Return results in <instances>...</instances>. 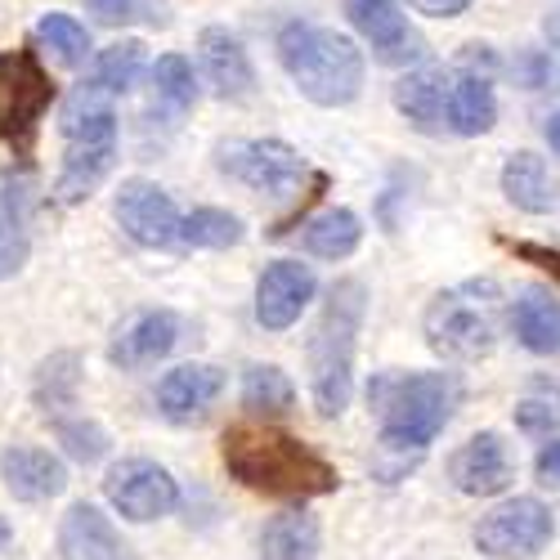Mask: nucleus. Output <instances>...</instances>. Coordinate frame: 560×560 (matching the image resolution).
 Here are the masks:
<instances>
[{
	"label": "nucleus",
	"instance_id": "1",
	"mask_svg": "<svg viewBox=\"0 0 560 560\" xmlns=\"http://www.w3.org/2000/svg\"><path fill=\"white\" fill-rule=\"evenodd\" d=\"M220 457L233 480L265 498H323V493H337L341 485L337 466L323 453H314L305 440L288 431L260 427V422H233L220 440Z\"/></svg>",
	"mask_w": 560,
	"mask_h": 560
},
{
	"label": "nucleus",
	"instance_id": "2",
	"mask_svg": "<svg viewBox=\"0 0 560 560\" xmlns=\"http://www.w3.org/2000/svg\"><path fill=\"white\" fill-rule=\"evenodd\" d=\"M278 63L318 108H346L363 90V50L337 27L288 23L278 32Z\"/></svg>",
	"mask_w": 560,
	"mask_h": 560
},
{
	"label": "nucleus",
	"instance_id": "3",
	"mask_svg": "<svg viewBox=\"0 0 560 560\" xmlns=\"http://www.w3.org/2000/svg\"><path fill=\"white\" fill-rule=\"evenodd\" d=\"M363 310H368V292L359 278L332 283L328 301H323L318 328L310 337V390H314V408L323 417H341L350 408L354 346H359V328H363Z\"/></svg>",
	"mask_w": 560,
	"mask_h": 560
},
{
	"label": "nucleus",
	"instance_id": "4",
	"mask_svg": "<svg viewBox=\"0 0 560 560\" xmlns=\"http://www.w3.org/2000/svg\"><path fill=\"white\" fill-rule=\"evenodd\" d=\"M372 408L382 412V448L386 453H427L435 435L448 427L457 386L448 372H399L368 386Z\"/></svg>",
	"mask_w": 560,
	"mask_h": 560
},
{
	"label": "nucleus",
	"instance_id": "5",
	"mask_svg": "<svg viewBox=\"0 0 560 560\" xmlns=\"http://www.w3.org/2000/svg\"><path fill=\"white\" fill-rule=\"evenodd\" d=\"M493 288H485L489 296ZM480 296V288H457L440 292L427 310V341L444 359H480L493 350L498 328H493V310Z\"/></svg>",
	"mask_w": 560,
	"mask_h": 560
},
{
	"label": "nucleus",
	"instance_id": "6",
	"mask_svg": "<svg viewBox=\"0 0 560 560\" xmlns=\"http://www.w3.org/2000/svg\"><path fill=\"white\" fill-rule=\"evenodd\" d=\"M556 538V516L538 498H511L476 525V547L489 560H534Z\"/></svg>",
	"mask_w": 560,
	"mask_h": 560
},
{
	"label": "nucleus",
	"instance_id": "7",
	"mask_svg": "<svg viewBox=\"0 0 560 560\" xmlns=\"http://www.w3.org/2000/svg\"><path fill=\"white\" fill-rule=\"evenodd\" d=\"M104 493L108 502L121 511L126 521L135 525H149V521H162L175 511L179 502V485L171 480V471L153 457H121L108 466L104 476Z\"/></svg>",
	"mask_w": 560,
	"mask_h": 560
},
{
	"label": "nucleus",
	"instance_id": "8",
	"mask_svg": "<svg viewBox=\"0 0 560 560\" xmlns=\"http://www.w3.org/2000/svg\"><path fill=\"white\" fill-rule=\"evenodd\" d=\"M50 104L55 81L40 68L36 50H14L0 59V139H27Z\"/></svg>",
	"mask_w": 560,
	"mask_h": 560
},
{
	"label": "nucleus",
	"instance_id": "9",
	"mask_svg": "<svg viewBox=\"0 0 560 560\" xmlns=\"http://www.w3.org/2000/svg\"><path fill=\"white\" fill-rule=\"evenodd\" d=\"M220 171L243 179L247 189L256 194H269V198H283L292 194L301 175H305V162L292 144L283 139H243V144H224L220 149Z\"/></svg>",
	"mask_w": 560,
	"mask_h": 560
},
{
	"label": "nucleus",
	"instance_id": "10",
	"mask_svg": "<svg viewBox=\"0 0 560 560\" xmlns=\"http://www.w3.org/2000/svg\"><path fill=\"white\" fill-rule=\"evenodd\" d=\"M113 211H117L121 233L130 243H139V247L162 252V247L179 243V211H175L171 194L162 189V184H153V179H126L117 189Z\"/></svg>",
	"mask_w": 560,
	"mask_h": 560
},
{
	"label": "nucleus",
	"instance_id": "11",
	"mask_svg": "<svg viewBox=\"0 0 560 560\" xmlns=\"http://www.w3.org/2000/svg\"><path fill=\"white\" fill-rule=\"evenodd\" d=\"M314 292H318V283H314L310 265H301V260L265 265V273L256 278V323L265 332H288L305 314V305L314 301Z\"/></svg>",
	"mask_w": 560,
	"mask_h": 560
},
{
	"label": "nucleus",
	"instance_id": "12",
	"mask_svg": "<svg viewBox=\"0 0 560 560\" xmlns=\"http://www.w3.org/2000/svg\"><path fill=\"white\" fill-rule=\"evenodd\" d=\"M448 476L462 493L498 498V493L511 489V480H516V453H511V444L498 431H480L453 453Z\"/></svg>",
	"mask_w": 560,
	"mask_h": 560
},
{
	"label": "nucleus",
	"instance_id": "13",
	"mask_svg": "<svg viewBox=\"0 0 560 560\" xmlns=\"http://www.w3.org/2000/svg\"><path fill=\"white\" fill-rule=\"evenodd\" d=\"M346 19L354 23V32L363 40H372V50H377L386 63L422 55V36L408 27L399 0H346Z\"/></svg>",
	"mask_w": 560,
	"mask_h": 560
},
{
	"label": "nucleus",
	"instance_id": "14",
	"mask_svg": "<svg viewBox=\"0 0 560 560\" xmlns=\"http://www.w3.org/2000/svg\"><path fill=\"white\" fill-rule=\"evenodd\" d=\"M198 55L207 68V81L215 85V95L229 104H247L256 95V68L243 50V40L229 27H202L198 36Z\"/></svg>",
	"mask_w": 560,
	"mask_h": 560
},
{
	"label": "nucleus",
	"instance_id": "15",
	"mask_svg": "<svg viewBox=\"0 0 560 560\" xmlns=\"http://www.w3.org/2000/svg\"><path fill=\"white\" fill-rule=\"evenodd\" d=\"M175 341H179V318L171 310H139L117 328L108 359L117 368H149V363L166 359L175 350Z\"/></svg>",
	"mask_w": 560,
	"mask_h": 560
},
{
	"label": "nucleus",
	"instance_id": "16",
	"mask_svg": "<svg viewBox=\"0 0 560 560\" xmlns=\"http://www.w3.org/2000/svg\"><path fill=\"white\" fill-rule=\"evenodd\" d=\"M224 395V372L215 363H179L158 382V408L171 422H198Z\"/></svg>",
	"mask_w": 560,
	"mask_h": 560
},
{
	"label": "nucleus",
	"instance_id": "17",
	"mask_svg": "<svg viewBox=\"0 0 560 560\" xmlns=\"http://www.w3.org/2000/svg\"><path fill=\"white\" fill-rule=\"evenodd\" d=\"M59 556L63 560H135L121 534L100 506L72 502L59 521Z\"/></svg>",
	"mask_w": 560,
	"mask_h": 560
},
{
	"label": "nucleus",
	"instance_id": "18",
	"mask_svg": "<svg viewBox=\"0 0 560 560\" xmlns=\"http://www.w3.org/2000/svg\"><path fill=\"white\" fill-rule=\"evenodd\" d=\"M0 480L19 502H45V498H59L68 489V466L45 453V448H27L14 444L0 453Z\"/></svg>",
	"mask_w": 560,
	"mask_h": 560
},
{
	"label": "nucleus",
	"instance_id": "19",
	"mask_svg": "<svg viewBox=\"0 0 560 560\" xmlns=\"http://www.w3.org/2000/svg\"><path fill=\"white\" fill-rule=\"evenodd\" d=\"M113 158H117V139H68V158L55 179L59 202H68V207L85 202L113 171Z\"/></svg>",
	"mask_w": 560,
	"mask_h": 560
},
{
	"label": "nucleus",
	"instance_id": "20",
	"mask_svg": "<svg viewBox=\"0 0 560 560\" xmlns=\"http://www.w3.org/2000/svg\"><path fill=\"white\" fill-rule=\"evenodd\" d=\"M502 194L511 207H521L529 215H551L560 207V184L551 179L547 162L525 149L502 162Z\"/></svg>",
	"mask_w": 560,
	"mask_h": 560
},
{
	"label": "nucleus",
	"instance_id": "21",
	"mask_svg": "<svg viewBox=\"0 0 560 560\" xmlns=\"http://www.w3.org/2000/svg\"><path fill=\"white\" fill-rule=\"evenodd\" d=\"M444 113H448V126L466 139L476 135H489L493 121H498V95H493V81L480 77V72H457L448 81V100H444Z\"/></svg>",
	"mask_w": 560,
	"mask_h": 560
},
{
	"label": "nucleus",
	"instance_id": "22",
	"mask_svg": "<svg viewBox=\"0 0 560 560\" xmlns=\"http://www.w3.org/2000/svg\"><path fill=\"white\" fill-rule=\"evenodd\" d=\"M511 328L529 354H560V296L542 288H525L511 305Z\"/></svg>",
	"mask_w": 560,
	"mask_h": 560
},
{
	"label": "nucleus",
	"instance_id": "23",
	"mask_svg": "<svg viewBox=\"0 0 560 560\" xmlns=\"http://www.w3.org/2000/svg\"><path fill=\"white\" fill-rule=\"evenodd\" d=\"M444 85L448 81L440 68H417L395 81V108L422 135H435V130H444V100H448Z\"/></svg>",
	"mask_w": 560,
	"mask_h": 560
},
{
	"label": "nucleus",
	"instance_id": "24",
	"mask_svg": "<svg viewBox=\"0 0 560 560\" xmlns=\"http://www.w3.org/2000/svg\"><path fill=\"white\" fill-rule=\"evenodd\" d=\"M359 243H363V220L350 207H332L301 229V247L318 260H346L359 252Z\"/></svg>",
	"mask_w": 560,
	"mask_h": 560
},
{
	"label": "nucleus",
	"instance_id": "25",
	"mask_svg": "<svg viewBox=\"0 0 560 560\" xmlns=\"http://www.w3.org/2000/svg\"><path fill=\"white\" fill-rule=\"evenodd\" d=\"M27 184H0V278H14L27 265Z\"/></svg>",
	"mask_w": 560,
	"mask_h": 560
},
{
	"label": "nucleus",
	"instance_id": "26",
	"mask_svg": "<svg viewBox=\"0 0 560 560\" xmlns=\"http://www.w3.org/2000/svg\"><path fill=\"white\" fill-rule=\"evenodd\" d=\"M260 560H318V521L305 511H283L260 534Z\"/></svg>",
	"mask_w": 560,
	"mask_h": 560
},
{
	"label": "nucleus",
	"instance_id": "27",
	"mask_svg": "<svg viewBox=\"0 0 560 560\" xmlns=\"http://www.w3.org/2000/svg\"><path fill=\"white\" fill-rule=\"evenodd\" d=\"M243 220L220 207H198L189 215H179V243L184 247H202V252H229L243 243Z\"/></svg>",
	"mask_w": 560,
	"mask_h": 560
},
{
	"label": "nucleus",
	"instance_id": "28",
	"mask_svg": "<svg viewBox=\"0 0 560 560\" xmlns=\"http://www.w3.org/2000/svg\"><path fill=\"white\" fill-rule=\"evenodd\" d=\"M77 390H81V359L72 354V350H59V354H50L40 368H36V386H32V395H36V404L45 408V412H63V408H72L77 404Z\"/></svg>",
	"mask_w": 560,
	"mask_h": 560
},
{
	"label": "nucleus",
	"instance_id": "29",
	"mask_svg": "<svg viewBox=\"0 0 560 560\" xmlns=\"http://www.w3.org/2000/svg\"><path fill=\"white\" fill-rule=\"evenodd\" d=\"M243 404H247L252 412H260V417H283V412H292V404H296V386L288 382L283 368L252 363L247 377H243Z\"/></svg>",
	"mask_w": 560,
	"mask_h": 560
},
{
	"label": "nucleus",
	"instance_id": "30",
	"mask_svg": "<svg viewBox=\"0 0 560 560\" xmlns=\"http://www.w3.org/2000/svg\"><path fill=\"white\" fill-rule=\"evenodd\" d=\"M144 72V40H113L108 50H100L95 72H90V90H104V95H121Z\"/></svg>",
	"mask_w": 560,
	"mask_h": 560
},
{
	"label": "nucleus",
	"instance_id": "31",
	"mask_svg": "<svg viewBox=\"0 0 560 560\" xmlns=\"http://www.w3.org/2000/svg\"><path fill=\"white\" fill-rule=\"evenodd\" d=\"M153 100L171 113H189L198 104V77H194V63L184 55H162L153 63Z\"/></svg>",
	"mask_w": 560,
	"mask_h": 560
},
{
	"label": "nucleus",
	"instance_id": "32",
	"mask_svg": "<svg viewBox=\"0 0 560 560\" xmlns=\"http://www.w3.org/2000/svg\"><path fill=\"white\" fill-rule=\"evenodd\" d=\"M36 40L50 50L63 68H81L85 59H90V27L81 23V19H72V14H45L40 23H36Z\"/></svg>",
	"mask_w": 560,
	"mask_h": 560
},
{
	"label": "nucleus",
	"instance_id": "33",
	"mask_svg": "<svg viewBox=\"0 0 560 560\" xmlns=\"http://www.w3.org/2000/svg\"><path fill=\"white\" fill-rule=\"evenodd\" d=\"M55 440L81 466H95L108 453V431L100 422H90V417H55Z\"/></svg>",
	"mask_w": 560,
	"mask_h": 560
},
{
	"label": "nucleus",
	"instance_id": "34",
	"mask_svg": "<svg viewBox=\"0 0 560 560\" xmlns=\"http://www.w3.org/2000/svg\"><path fill=\"white\" fill-rule=\"evenodd\" d=\"M85 10L95 14L108 27H130V23H144V27H166V0H85Z\"/></svg>",
	"mask_w": 560,
	"mask_h": 560
},
{
	"label": "nucleus",
	"instance_id": "35",
	"mask_svg": "<svg viewBox=\"0 0 560 560\" xmlns=\"http://www.w3.org/2000/svg\"><path fill=\"white\" fill-rule=\"evenodd\" d=\"M516 422H521V431H529V435H551V431H560V404L525 399V404L516 408Z\"/></svg>",
	"mask_w": 560,
	"mask_h": 560
},
{
	"label": "nucleus",
	"instance_id": "36",
	"mask_svg": "<svg viewBox=\"0 0 560 560\" xmlns=\"http://www.w3.org/2000/svg\"><path fill=\"white\" fill-rule=\"evenodd\" d=\"M516 81L525 85V90H538V85H547V77H551V68H547V55L542 50H525V55H516Z\"/></svg>",
	"mask_w": 560,
	"mask_h": 560
},
{
	"label": "nucleus",
	"instance_id": "37",
	"mask_svg": "<svg viewBox=\"0 0 560 560\" xmlns=\"http://www.w3.org/2000/svg\"><path fill=\"white\" fill-rule=\"evenodd\" d=\"M534 476H538L542 489H560V440H551V444L538 448V457H534Z\"/></svg>",
	"mask_w": 560,
	"mask_h": 560
},
{
	"label": "nucleus",
	"instance_id": "38",
	"mask_svg": "<svg viewBox=\"0 0 560 560\" xmlns=\"http://www.w3.org/2000/svg\"><path fill=\"white\" fill-rule=\"evenodd\" d=\"M511 252H516L521 260H534V265H542L556 283H560V252H551V247H538V243H511Z\"/></svg>",
	"mask_w": 560,
	"mask_h": 560
},
{
	"label": "nucleus",
	"instance_id": "39",
	"mask_svg": "<svg viewBox=\"0 0 560 560\" xmlns=\"http://www.w3.org/2000/svg\"><path fill=\"white\" fill-rule=\"evenodd\" d=\"M408 5L431 14V19H457V14L471 10V0H408Z\"/></svg>",
	"mask_w": 560,
	"mask_h": 560
},
{
	"label": "nucleus",
	"instance_id": "40",
	"mask_svg": "<svg viewBox=\"0 0 560 560\" xmlns=\"http://www.w3.org/2000/svg\"><path fill=\"white\" fill-rule=\"evenodd\" d=\"M542 32H547V40H551V50L560 55V10H551V14H547V23H542Z\"/></svg>",
	"mask_w": 560,
	"mask_h": 560
},
{
	"label": "nucleus",
	"instance_id": "41",
	"mask_svg": "<svg viewBox=\"0 0 560 560\" xmlns=\"http://www.w3.org/2000/svg\"><path fill=\"white\" fill-rule=\"evenodd\" d=\"M14 551V525L5 521V516H0V560H5Z\"/></svg>",
	"mask_w": 560,
	"mask_h": 560
},
{
	"label": "nucleus",
	"instance_id": "42",
	"mask_svg": "<svg viewBox=\"0 0 560 560\" xmlns=\"http://www.w3.org/2000/svg\"><path fill=\"white\" fill-rule=\"evenodd\" d=\"M547 144L560 153V113H551V117H547Z\"/></svg>",
	"mask_w": 560,
	"mask_h": 560
}]
</instances>
